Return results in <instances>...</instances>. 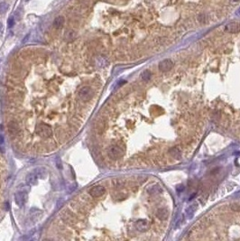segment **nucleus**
<instances>
[{
    "label": "nucleus",
    "mask_w": 240,
    "mask_h": 241,
    "mask_svg": "<svg viewBox=\"0 0 240 241\" xmlns=\"http://www.w3.org/2000/svg\"><path fill=\"white\" fill-rule=\"evenodd\" d=\"M3 30V24L0 22V32H1Z\"/></svg>",
    "instance_id": "f3484780"
},
{
    "label": "nucleus",
    "mask_w": 240,
    "mask_h": 241,
    "mask_svg": "<svg viewBox=\"0 0 240 241\" xmlns=\"http://www.w3.org/2000/svg\"><path fill=\"white\" fill-rule=\"evenodd\" d=\"M63 24H64V17L62 15H60V16H57V17L55 18V20L53 22V26L56 29H60V28L62 27Z\"/></svg>",
    "instance_id": "9d476101"
},
{
    "label": "nucleus",
    "mask_w": 240,
    "mask_h": 241,
    "mask_svg": "<svg viewBox=\"0 0 240 241\" xmlns=\"http://www.w3.org/2000/svg\"><path fill=\"white\" fill-rule=\"evenodd\" d=\"M37 174L36 172L34 171V172H32L30 173L27 174V176H26V181L28 182V184H36V181H37Z\"/></svg>",
    "instance_id": "1a4fd4ad"
},
{
    "label": "nucleus",
    "mask_w": 240,
    "mask_h": 241,
    "mask_svg": "<svg viewBox=\"0 0 240 241\" xmlns=\"http://www.w3.org/2000/svg\"><path fill=\"white\" fill-rule=\"evenodd\" d=\"M107 154H109V156L113 160H118L120 157L123 156L124 154V151L123 149L118 145H113L110 146L109 148V151H107Z\"/></svg>",
    "instance_id": "f03ea898"
},
{
    "label": "nucleus",
    "mask_w": 240,
    "mask_h": 241,
    "mask_svg": "<svg viewBox=\"0 0 240 241\" xmlns=\"http://www.w3.org/2000/svg\"><path fill=\"white\" fill-rule=\"evenodd\" d=\"M168 216V211L166 210H160L158 212H157V217L159 219H166V217Z\"/></svg>",
    "instance_id": "ddd939ff"
},
{
    "label": "nucleus",
    "mask_w": 240,
    "mask_h": 241,
    "mask_svg": "<svg viewBox=\"0 0 240 241\" xmlns=\"http://www.w3.org/2000/svg\"><path fill=\"white\" fill-rule=\"evenodd\" d=\"M80 98L83 101H88L93 97V90L90 87H83L81 88L79 91Z\"/></svg>",
    "instance_id": "7ed1b4c3"
},
{
    "label": "nucleus",
    "mask_w": 240,
    "mask_h": 241,
    "mask_svg": "<svg viewBox=\"0 0 240 241\" xmlns=\"http://www.w3.org/2000/svg\"><path fill=\"white\" fill-rule=\"evenodd\" d=\"M173 67V62L171 60H163L159 64V69L162 71H168Z\"/></svg>",
    "instance_id": "6e6552de"
},
{
    "label": "nucleus",
    "mask_w": 240,
    "mask_h": 241,
    "mask_svg": "<svg viewBox=\"0 0 240 241\" xmlns=\"http://www.w3.org/2000/svg\"><path fill=\"white\" fill-rule=\"evenodd\" d=\"M7 24H8V26H9V27H13L15 26V18L14 17H10L9 19H8V21H7Z\"/></svg>",
    "instance_id": "2eb2a0df"
},
{
    "label": "nucleus",
    "mask_w": 240,
    "mask_h": 241,
    "mask_svg": "<svg viewBox=\"0 0 240 241\" xmlns=\"http://www.w3.org/2000/svg\"><path fill=\"white\" fill-rule=\"evenodd\" d=\"M8 4L3 2V3H0V14H5L7 9H8Z\"/></svg>",
    "instance_id": "4468645a"
},
{
    "label": "nucleus",
    "mask_w": 240,
    "mask_h": 241,
    "mask_svg": "<svg viewBox=\"0 0 240 241\" xmlns=\"http://www.w3.org/2000/svg\"><path fill=\"white\" fill-rule=\"evenodd\" d=\"M106 192V190L103 186H100V185H98V186H94L92 187L91 189L89 190V194L91 197H94V198H97V197H100L102 196Z\"/></svg>",
    "instance_id": "423d86ee"
},
{
    "label": "nucleus",
    "mask_w": 240,
    "mask_h": 241,
    "mask_svg": "<svg viewBox=\"0 0 240 241\" xmlns=\"http://www.w3.org/2000/svg\"><path fill=\"white\" fill-rule=\"evenodd\" d=\"M35 172H36L37 176L41 177V178H43V177L47 175V172H46V170L44 168H38L36 170H35Z\"/></svg>",
    "instance_id": "f8f14e48"
},
{
    "label": "nucleus",
    "mask_w": 240,
    "mask_h": 241,
    "mask_svg": "<svg viewBox=\"0 0 240 241\" xmlns=\"http://www.w3.org/2000/svg\"><path fill=\"white\" fill-rule=\"evenodd\" d=\"M237 13H239V14H240V9H239V10L237 11Z\"/></svg>",
    "instance_id": "6ab92c4d"
},
{
    "label": "nucleus",
    "mask_w": 240,
    "mask_h": 241,
    "mask_svg": "<svg viewBox=\"0 0 240 241\" xmlns=\"http://www.w3.org/2000/svg\"><path fill=\"white\" fill-rule=\"evenodd\" d=\"M35 132L39 136L44 138H48L52 135L53 130L47 125H38L35 128Z\"/></svg>",
    "instance_id": "f257e3e1"
},
{
    "label": "nucleus",
    "mask_w": 240,
    "mask_h": 241,
    "mask_svg": "<svg viewBox=\"0 0 240 241\" xmlns=\"http://www.w3.org/2000/svg\"><path fill=\"white\" fill-rule=\"evenodd\" d=\"M15 201L18 206H23L27 201V193L24 190H19L15 194Z\"/></svg>",
    "instance_id": "39448f33"
},
{
    "label": "nucleus",
    "mask_w": 240,
    "mask_h": 241,
    "mask_svg": "<svg viewBox=\"0 0 240 241\" xmlns=\"http://www.w3.org/2000/svg\"><path fill=\"white\" fill-rule=\"evenodd\" d=\"M225 32L229 34H237L240 32V24L236 21L229 22L225 26Z\"/></svg>",
    "instance_id": "20e7f679"
},
{
    "label": "nucleus",
    "mask_w": 240,
    "mask_h": 241,
    "mask_svg": "<svg viewBox=\"0 0 240 241\" xmlns=\"http://www.w3.org/2000/svg\"><path fill=\"white\" fill-rule=\"evenodd\" d=\"M148 227V224L145 220H138L136 222V229L140 231H145Z\"/></svg>",
    "instance_id": "9b49d317"
},
{
    "label": "nucleus",
    "mask_w": 240,
    "mask_h": 241,
    "mask_svg": "<svg viewBox=\"0 0 240 241\" xmlns=\"http://www.w3.org/2000/svg\"><path fill=\"white\" fill-rule=\"evenodd\" d=\"M8 132L10 133V135L15 136H17L19 134V132H20V127H19V125L15 122V121H11L8 123Z\"/></svg>",
    "instance_id": "0eeeda50"
},
{
    "label": "nucleus",
    "mask_w": 240,
    "mask_h": 241,
    "mask_svg": "<svg viewBox=\"0 0 240 241\" xmlns=\"http://www.w3.org/2000/svg\"><path fill=\"white\" fill-rule=\"evenodd\" d=\"M231 1H234V2H238L239 0H231Z\"/></svg>",
    "instance_id": "a211bd4d"
},
{
    "label": "nucleus",
    "mask_w": 240,
    "mask_h": 241,
    "mask_svg": "<svg viewBox=\"0 0 240 241\" xmlns=\"http://www.w3.org/2000/svg\"><path fill=\"white\" fill-rule=\"evenodd\" d=\"M3 147H4V138L2 136H0V148L2 149V151H4Z\"/></svg>",
    "instance_id": "dca6fc26"
}]
</instances>
